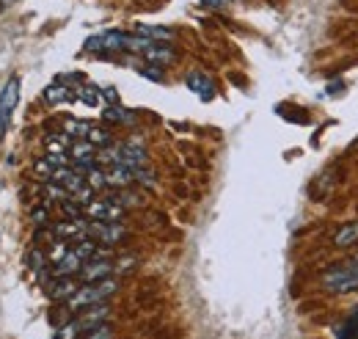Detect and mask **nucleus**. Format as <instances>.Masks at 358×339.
Wrapping results in <instances>:
<instances>
[{"mask_svg":"<svg viewBox=\"0 0 358 339\" xmlns=\"http://www.w3.org/2000/svg\"><path fill=\"white\" fill-rule=\"evenodd\" d=\"M108 317H111V306H108V303L88 306V309L77 312L72 320H67V323H64V326L56 331V339H80V337H86L88 331H94L97 326H102Z\"/></svg>","mask_w":358,"mask_h":339,"instance_id":"nucleus-1","label":"nucleus"},{"mask_svg":"<svg viewBox=\"0 0 358 339\" xmlns=\"http://www.w3.org/2000/svg\"><path fill=\"white\" fill-rule=\"evenodd\" d=\"M119 290V281L111 276V278H102V281H88V284H80V290L67 301V309L70 315H77L88 306H97V303H105L113 292Z\"/></svg>","mask_w":358,"mask_h":339,"instance_id":"nucleus-2","label":"nucleus"},{"mask_svg":"<svg viewBox=\"0 0 358 339\" xmlns=\"http://www.w3.org/2000/svg\"><path fill=\"white\" fill-rule=\"evenodd\" d=\"M323 287L328 292H336V295L358 290V262H342V265L331 268L323 276Z\"/></svg>","mask_w":358,"mask_h":339,"instance_id":"nucleus-3","label":"nucleus"},{"mask_svg":"<svg viewBox=\"0 0 358 339\" xmlns=\"http://www.w3.org/2000/svg\"><path fill=\"white\" fill-rule=\"evenodd\" d=\"M86 237L97 240L99 246H116L127 237V229L122 223H111V221H88L86 223Z\"/></svg>","mask_w":358,"mask_h":339,"instance_id":"nucleus-4","label":"nucleus"},{"mask_svg":"<svg viewBox=\"0 0 358 339\" xmlns=\"http://www.w3.org/2000/svg\"><path fill=\"white\" fill-rule=\"evenodd\" d=\"M17 102H19V80L11 77V80L3 86V91H0V138L6 136V130H8V125H11V116H14Z\"/></svg>","mask_w":358,"mask_h":339,"instance_id":"nucleus-5","label":"nucleus"},{"mask_svg":"<svg viewBox=\"0 0 358 339\" xmlns=\"http://www.w3.org/2000/svg\"><path fill=\"white\" fill-rule=\"evenodd\" d=\"M83 212H86L91 221H111V223H119V221L124 218V207L111 202L108 196H105V199H91V202L83 207Z\"/></svg>","mask_w":358,"mask_h":339,"instance_id":"nucleus-6","label":"nucleus"},{"mask_svg":"<svg viewBox=\"0 0 358 339\" xmlns=\"http://www.w3.org/2000/svg\"><path fill=\"white\" fill-rule=\"evenodd\" d=\"M97 146L91 143V141H74L70 146V160L74 168H80V171H88L91 166H97Z\"/></svg>","mask_w":358,"mask_h":339,"instance_id":"nucleus-7","label":"nucleus"},{"mask_svg":"<svg viewBox=\"0 0 358 339\" xmlns=\"http://www.w3.org/2000/svg\"><path fill=\"white\" fill-rule=\"evenodd\" d=\"M119 152H122V166H127V168H141L149 163V155H146V146H143L141 141H124V143H119Z\"/></svg>","mask_w":358,"mask_h":339,"instance_id":"nucleus-8","label":"nucleus"},{"mask_svg":"<svg viewBox=\"0 0 358 339\" xmlns=\"http://www.w3.org/2000/svg\"><path fill=\"white\" fill-rule=\"evenodd\" d=\"M111 276H113V262L111 260H88V262H83V268L77 273V278L83 284L102 281V278H111Z\"/></svg>","mask_w":358,"mask_h":339,"instance_id":"nucleus-9","label":"nucleus"},{"mask_svg":"<svg viewBox=\"0 0 358 339\" xmlns=\"http://www.w3.org/2000/svg\"><path fill=\"white\" fill-rule=\"evenodd\" d=\"M80 278H74V276H64V278H50V284H47V295L53 298V301H70L72 295L80 290Z\"/></svg>","mask_w":358,"mask_h":339,"instance_id":"nucleus-10","label":"nucleus"},{"mask_svg":"<svg viewBox=\"0 0 358 339\" xmlns=\"http://www.w3.org/2000/svg\"><path fill=\"white\" fill-rule=\"evenodd\" d=\"M83 268V260L70 249V254H64L58 262L50 265V278H64V276H77Z\"/></svg>","mask_w":358,"mask_h":339,"instance_id":"nucleus-11","label":"nucleus"},{"mask_svg":"<svg viewBox=\"0 0 358 339\" xmlns=\"http://www.w3.org/2000/svg\"><path fill=\"white\" fill-rule=\"evenodd\" d=\"M141 56L149 61V64H154V67H168V64H174V61H177V53H174L168 45H160V42L149 45Z\"/></svg>","mask_w":358,"mask_h":339,"instance_id":"nucleus-12","label":"nucleus"},{"mask_svg":"<svg viewBox=\"0 0 358 339\" xmlns=\"http://www.w3.org/2000/svg\"><path fill=\"white\" fill-rule=\"evenodd\" d=\"M188 88H190L199 100H204V102L215 97V83L204 72H190V74H188Z\"/></svg>","mask_w":358,"mask_h":339,"instance_id":"nucleus-13","label":"nucleus"},{"mask_svg":"<svg viewBox=\"0 0 358 339\" xmlns=\"http://www.w3.org/2000/svg\"><path fill=\"white\" fill-rule=\"evenodd\" d=\"M105 174H108V188H119V191H122V188H127V185L136 182L133 168H127V166H122V163L105 168Z\"/></svg>","mask_w":358,"mask_h":339,"instance_id":"nucleus-14","label":"nucleus"},{"mask_svg":"<svg viewBox=\"0 0 358 339\" xmlns=\"http://www.w3.org/2000/svg\"><path fill=\"white\" fill-rule=\"evenodd\" d=\"M136 33L146 36L152 42H171L174 39V31L171 28H163V25H149V22H138L136 25Z\"/></svg>","mask_w":358,"mask_h":339,"instance_id":"nucleus-15","label":"nucleus"},{"mask_svg":"<svg viewBox=\"0 0 358 339\" xmlns=\"http://www.w3.org/2000/svg\"><path fill=\"white\" fill-rule=\"evenodd\" d=\"M44 100H47L50 105H61V102H67V100H77V94H72L64 83H53V86L44 88Z\"/></svg>","mask_w":358,"mask_h":339,"instance_id":"nucleus-16","label":"nucleus"},{"mask_svg":"<svg viewBox=\"0 0 358 339\" xmlns=\"http://www.w3.org/2000/svg\"><path fill=\"white\" fill-rule=\"evenodd\" d=\"M102 119H105V122H116V125H133V122H136V116H133L130 111L119 108V105H108V108L102 111Z\"/></svg>","mask_w":358,"mask_h":339,"instance_id":"nucleus-17","label":"nucleus"},{"mask_svg":"<svg viewBox=\"0 0 358 339\" xmlns=\"http://www.w3.org/2000/svg\"><path fill=\"white\" fill-rule=\"evenodd\" d=\"M86 182H88V188H94V191L108 188V174H105V168H102V166H91V168L86 171Z\"/></svg>","mask_w":358,"mask_h":339,"instance_id":"nucleus-18","label":"nucleus"},{"mask_svg":"<svg viewBox=\"0 0 358 339\" xmlns=\"http://www.w3.org/2000/svg\"><path fill=\"white\" fill-rule=\"evenodd\" d=\"M334 243H336L339 249H345V246H353V243H358V223H348V226H342V229L336 232Z\"/></svg>","mask_w":358,"mask_h":339,"instance_id":"nucleus-19","label":"nucleus"},{"mask_svg":"<svg viewBox=\"0 0 358 339\" xmlns=\"http://www.w3.org/2000/svg\"><path fill=\"white\" fill-rule=\"evenodd\" d=\"M88 130H91L88 122H80V119H67L64 122V133L70 138H77V141H83V138L88 136Z\"/></svg>","mask_w":358,"mask_h":339,"instance_id":"nucleus-20","label":"nucleus"},{"mask_svg":"<svg viewBox=\"0 0 358 339\" xmlns=\"http://www.w3.org/2000/svg\"><path fill=\"white\" fill-rule=\"evenodd\" d=\"M53 171H56V166H53L47 157H39V160L33 163V177L42 180V182H50V180H53Z\"/></svg>","mask_w":358,"mask_h":339,"instance_id":"nucleus-21","label":"nucleus"},{"mask_svg":"<svg viewBox=\"0 0 358 339\" xmlns=\"http://www.w3.org/2000/svg\"><path fill=\"white\" fill-rule=\"evenodd\" d=\"M86 141H91L97 149H105V146H111V141H113V138H111V133H108L105 127H94V125H91V130H88Z\"/></svg>","mask_w":358,"mask_h":339,"instance_id":"nucleus-22","label":"nucleus"},{"mask_svg":"<svg viewBox=\"0 0 358 339\" xmlns=\"http://www.w3.org/2000/svg\"><path fill=\"white\" fill-rule=\"evenodd\" d=\"M44 199L61 204V202H67V199H72V196L64 185H58V182H47V185H44Z\"/></svg>","mask_w":358,"mask_h":339,"instance_id":"nucleus-23","label":"nucleus"},{"mask_svg":"<svg viewBox=\"0 0 358 339\" xmlns=\"http://www.w3.org/2000/svg\"><path fill=\"white\" fill-rule=\"evenodd\" d=\"M50 265V260H47V254L36 246V249H31V254H28V268L33 273H39V271H44Z\"/></svg>","mask_w":358,"mask_h":339,"instance_id":"nucleus-24","label":"nucleus"},{"mask_svg":"<svg viewBox=\"0 0 358 339\" xmlns=\"http://www.w3.org/2000/svg\"><path fill=\"white\" fill-rule=\"evenodd\" d=\"M339 339H358V306L350 312V317L345 320V326L339 329Z\"/></svg>","mask_w":358,"mask_h":339,"instance_id":"nucleus-25","label":"nucleus"},{"mask_svg":"<svg viewBox=\"0 0 358 339\" xmlns=\"http://www.w3.org/2000/svg\"><path fill=\"white\" fill-rule=\"evenodd\" d=\"M77 100L86 102V105H91V108H97V105L102 102V91H97L94 86H86V88L77 91Z\"/></svg>","mask_w":358,"mask_h":339,"instance_id":"nucleus-26","label":"nucleus"},{"mask_svg":"<svg viewBox=\"0 0 358 339\" xmlns=\"http://www.w3.org/2000/svg\"><path fill=\"white\" fill-rule=\"evenodd\" d=\"M143 77H149V80H154V83H163L165 80V74H163V67H154V64H141L138 67Z\"/></svg>","mask_w":358,"mask_h":339,"instance_id":"nucleus-27","label":"nucleus"},{"mask_svg":"<svg viewBox=\"0 0 358 339\" xmlns=\"http://www.w3.org/2000/svg\"><path fill=\"white\" fill-rule=\"evenodd\" d=\"M31 221H33V226H47V221H50V210L47 207H33L31 210Z\"/></svg>","mask_w":358,"mask_h":339,"instance_id":"nucleus-28","label":"nucleus"},{"mask_svg":"<svg viewBox=\"0 0 358 339\" xmlns=\"http://www.w3.org/2000/svg\"><path fill=\"white\" fill-rule=\"evenodd\" d=\"M133 177H136V182H141V185H149V188L157 182V180H154V171H152V168H146V166L136 168V171H133Z\"/></svg>","mask_w":358,"mask_h":339,"instance_id":"nucleus-29","label":"nucleus"},{"mask_svg":"<svg viewBox=\"0 0 358 339\" xmlns=\"http://www.w3.org/2000/svg\"><path fill=\"white\" fill-rule=\"evenodd\" d=\"M86 339H113V331H111V326H105V323H102V326H97L94 331H88Z\"/></svg>","mask_w":358,"mask_h":339,"instance_id":"nucleus-30","label":"nucleus"},{"mask_svg":"<svg viewBox=\"0 0 358 339\" xmlns=\"http://www.w3.org/2000/svg\"><path fill=\"white\" fill-rule=\"evenodd\" d=\"M102 97H105L108 102H113V105L119 102V94H116V88H111V86H108V88H102Z\"/></svg>","mask_w":358,"mask_h":339,"instance_id":"nucleus-31","label":"nucleus"},{"mask_svg":"<svg viewBox=\"0 0 358 339\" xmlns=\"http://www.w3.org/2000/svg\"><path fill=\"white\" fill-rule=\"evenodd\" d=\"M229 0H202V6H207V8H223Z\"/></svg>","mask_w":358,"mask_h":339,"instance_id":"nucleus-32","label":"nucleus"}]
</instances>
